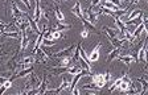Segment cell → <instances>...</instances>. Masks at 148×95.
I'll use <instances>...</instances> for the list:
<instances>
[{"instance_id":"obj_1","label":"cell","mask_w":148,"mask_h":95,"mask_svg":"<svg viewBox=\"0 0 148 95\" xmlns=\"http://www.w3.org/2000/svg\"><path fill=\"white\" fill-rule=\"evenodd\" d=\"M90 77H91L92 83H94V85L101 90L102 87H105L106 85L110 82L111 74H110V71H107L106 74H92V75H90Z\"/></svg>"},{"instance_id":"obj_18","label":"cell","mask_w":148,"mask_h":95,"mask_svg":"<svg viewBox=\"0 0 148 95\" xmlns=\"http://www.w3.org/2000/svg\"><path fill=\"white\" fill-rule=\"evenodd\" d=\"M110 41H111V44H112V46H114V48L120 49V48L123 46V44L126 42V38H124V40H119L118 37H115V38H110Z\"/></svg>"},{"instance_id":"obj_25","label":"cell","mask_w":148,"mask_h":95,"mask_svg":"<svg viewBox=\"0 0 148 95\" xmlns=\"http://www.w3.org/2000/svg\"><path fill=\"white\" fill-rule=\"evenodd\" d=\"M118 55H119V49L118 48H114V50H111L110 52V54H108V58H107V61L108 62H111L114 58H116Z\"/></svg>"},{"instance_id":"obj_2","label":"cell","mask_w":148,"mask_h":95,"mask_svg":"<svg viewBox=\"0 0 148 95\" xmlns=\"http://www.w3.org/2000/svg\"><path fill=\"white\" fill-rule=\"evenodd\" d=\"M75 48H77V46L71 45V46H69V48H66V49H61V50H58V52H56L54 54H52V57H57V58H62V57H66V55H71V57H73V53H74V50H75Z\"/></svg>"},{"instance_id":"obj_27","label":"cell","mask_w":148,"mask_h":95,"mask_svg":"<svg viewBox=\"0 0 148 95\" xmlns=\"http://www.w3.org/2000/svg\"><path fill=\"white\" fill-rule=\"evenodd\" d=\"M41 44L42 45H46V46H52V45H54V40H50V38H44V36H42V41H41Z\"/></svg>"},{"instance_id":"obj_9","label":"cell","mask_w":148,"mask_h":95,"mask_svg":"<svg viewBox=\"0 0 148 95\" xmlns=\"http://www.w3.org/2000/svg\"><path fill=\"white\" fill-rule=\"evenodd\" d=\"M11 8H12V12H11V16H12L13 18H17V17H21V16H25V12H24V11H21V9L18 8V7L16 5L15 3L11 4Z\"/></svg>"},{"instance_id":"obj_4","label":"cell","mask_w":148,"mask_h":95,"mask_svg":"<svg viewBox=\"0 0 148 95\" xmlns=\"http://www.w3.org/2000/svg\"><path fill=\"white\" fill-rule=\"evenodd\" d=\"M131 85H132V82H131V79L127 77V74H126V75L123 77V79H122V82L119 83L118 89H119L120 91H123V92H128V90L131 89Z\"/></svg>"},{"instance_id":"obj_6","label":"cell","mask_w":148,"mask_h":95,"mask_svg":"<svg viewBox=\"0 0 148 95\" xmlns=\"http://www.w3.org/2000/svg\"><path fill=\"white\" fill-rule=\"evenodd\" d=\"M99 52H101V44H98V45L92 49V52L89 54V57H87V59H89V62H95L99 59Z\"/></svg>"},{"instance_id":"obj_24","label":"cell","mask_w":148,"mask_h":95,"mask_svg":"<svg viewBox=\"0 0 148 95\" xmlns=\"http://www.w3.org/2000/svg\"><path fill=\"white\" fill-rule=\"evenodd\" d=\"M124 75H126V73H123V75H122V77L120 78H118V79H115L114 82H112V85H111L110 86V91H114L115 89H118V86H119V83L122 82V79H123V77Z\"/></svg>"},{"instance_id":"obj_32","label":"cell","mask_w":148,"mask_h":95,"mask_svg":"<svg viewBox=\"0 0 148 95\" xmlns=\"http://www.w3.org/2000/svg\"><path fill=\"white\" fill-rule=\"evenodd\" d=\"M54 3L56 4H60V3H61V0H54Z\"/></svg>"},{"instance_id":"obj_23","label":"cell","mask_w":148,"mask_h":95,"mask_svg":"<svg viewBox=\"0 0 148 95\" xmlns=\"http://www.w3.org/2000/svg\"><path fill=\"white\" fill-rule=\"evenodd\" d=\"M54 13H56V18H57V21L64 23L65 16H64V13L61 12V9H60L58 7H56V8H54Z\"/></svg>"},{"instance_id":"obj_30","label":"cell","mask_w":148,"mask_h":95,"mask_svg":"<svg viewBox=\"0 0 148 95\" xmlns=\"http://www.w3.org/2000/svg\"><path fill=\"white\" fill-rule=\"evenodd\" d=\"M99 3H101V0H92V1H91V5H90V9H92L95 5H98Z\"/></svg>"},{"instance_id":"obj_34","label":"cell","mask_w":148,"mask_h":95,"mask_svg":"<svg viewBox=\"0 0 148 95\" xmlns=\"http://www.w3.org/2000/svg\"><path fill=\"white\" fill-rule=\"evenodd\" d=\"M116 1H118V3H119V0H116Z\"/></svg>"},{"instance_id":"obj_33","label":"cell","mask_w":148,"mask_h":95,"mask_svg":"<svg viewBox=\"0 0 148 95\" xmlns=\"http://www.w3.org/2000/svg\"><path fill=\"white\" fill-rule=\"evenodd\" d=\"M3 58H4V55H1V57H0V64H1V61H3Z\"/></svg>"},{"instance_id":"obj_3","label":"cell","mask_w":148,"mask_h":95,"mask_svg":"<svg viewBox=\"0 0 148 95\" xmlns=\"http://www.w3.org/2000/svg\"><path fill=\"white\" fill-rule=\"evenodd\" d=\"M147 42H143L142 44V46H140V49L138 50V54L135 55V58H136V61H142L143 64H147V57H145V55H147Z\"/></svg>"},{"instance_id":"obj_10","label":"cell","mask_w":148,"mask_h":95,"mask_svg":"<svg viewBox=\"0 0 148 95\" xmlns=\"http://www.w3.org/2000/svg\"><path fill=\"white\" fill-rule=\"evenodd\" d=\"M70 87V81L66 77H62V82H61V86L58 87V89L56 90H48V91H53V92H61L62 90H66Z\"/></svg>"},{"instance_id":"obj_31","label":"cell","mask_w":148,"mask_h":95,"mask_svg":"<svg viewBox=\"0 0 148 95\" xmlns=\"http://www.w3.org/2000/svg\"><path fill=\"white\" fill-rule=\"evenodd\" d=\"M71 92H73V94H75V95H78V94H79V90H78L77 86H75V87H73V89H71Z\"/></svg>"},{"instance_id":"obj_16","label":"cell","mask_w":148,"mask_h":95,"mask_svg":"<svg viewBox=\"0 0 148 95\" xmlns=\"http://www.w3.org/2000/svg\"><path fill=\"white\" fill-rule=\"evenodd\" d=\"M11 86H12V79H11V78L4 81V82L0 85V95L4 94V91H5V90H8Z\"/></svg>"},{"instance_id":"obj_21","label":"cell","mask_w":148,"mask_h":95,"mask_svg":"<svg viewBox=\"0 0 148 95\" xmlns=\"http://www.w3.org/2000/svg\"><path fill=\"white\" fill-rule=\"evenodd\" d=\"M143 15V11L142 9H134L132 12L128 15V17H127V21H130V20H132V18H136L139 17V16H142ZM124 23V21H123Z\"/></svg>"},{"instance_id":"obj_19","label":"cell","mask_w":148,"mask_h":95,"mask_svg":"<svg viewBox=\"0 0 148 95\" xmlns=\"http://www.w3.org/2000/svg\"><path fill=\"white\" fill-rule=\"evenodd\" d=\"M36 53H37V54H38V57H40V59H41V61H42V62H46V61H48V59H49V57H50L49 54H46V53L44 52V50H42V48H41V46H40V48H38V49L36 50Z\"/></svg>"},{"instance_id":"obj_35","label":"cell","mask_w":148,"mask_h":95,"mask_svg":"<svg viewBox=\"0 0 148 95\" xmlns=\"http://www.w3.org/2000/svg\"><path fill=\"white\" fill-rule=\"evenodd\" d=\"M66 1H68V0H66Z\"/></svg>"},{"instance_id":"obj_14","label":"cell","mask_w":148,"mask_h":95,"mask_svg":"<svg viewBox=\"0 0 148 95\" xmlns=\"http://www.w3.org/2000/svg\"><path fill=\"white\" fill-rule=\"evenodd\" d=\"M20 36H21V44H20V49L24 50L25 48L28 46V44H29V38H28L27 32H25V31H20Z\"/></svg>"},{"instance_id":"obj_29","label":"cell","mask_w":148,"mask_h":95,"mask_svg":"<svg viewBox=\"0 0 148 95\" xmlns=\"http://www.w3.org/2000/svg\"><path fill=\"white\" fill-rule=\"evenodd\" d=\"M20 1L25 4V7H27V9H31V0H20Z\"/></svg>"},{"instance_id":"obj_17","label":"cell","mask_w":148,"mask_h":95,"mask_svg":"<svg viewBox=\"0 0 148 95\" xmlns=\"http://www.w3.org/2000/svg\"><path fill=\"white\" fill-rule=\"evenodd\" d=\"M48 79H46V77L42 78V81L40 82V85H38V87H37V90H38V92L40 94H44V92H46V90H48Z\"/></svg>"},{"instance_id":"obj_8","label":"cell","mask_w":148,"mask_h":95,"mask_svg":"<svg viewBox=\"0 0 148 95\" xmlns=\"http://www.w3.org/2000/svg\"><path fill=\"white\" fill-rule=\"evenodd\" d=\"M34 61H36L34 54L27 55V57H24V58L21 59V68H29V66H32V65L34 64Z\"/></svg>"},{"instance_id":"obj_5","label":"cell","mask_w":148,"mask_h":95,"mask_svg":"<svg viewBox=\"0 0 148 95\" xmlns=\"http://www.w3.org/2000/svg\"><path fill=\"white\" fill-rule=\"evenodd\" d=\"M102 8H105V9H110V11H112V12H118V11H122V8L120 5H118V4L112 3L111 0H105V3L102 4Z\"/></svg>"},{"instance_id":"obj_13","label":"cell","mask_w":148,"mask_h":95,"mask_svg":"<svg viewBox=\"0 0 148 95\" xmlns=\"http://www.w3.org/2000/svg\"><path fill=\"white\" fill-rule=\"evenodd\" d=\"M103 32H106V34H107L110 38H115V37H118V34L120 33L119 29H112V28H108V27H105L103 28Z\"/></svg>"},{"instance_id":"obj_12","label":"cell","mask_w":148,"mask_h":95,"mask_svg":"<svg viewBox=\"0 0 148 95\" xmlns=\"http://www.w3.org/2000/svg\"><path fill=\"white\" fill-rule=\"evenodd\" d=\"M34 3H36V11L33 13V20L36 23H40V16H41V3L40 0H34Z\"/></svg>"},{"instance_id":"obj_15","label":"cell","mask_w":148,"mask_h":95,"mask_svg":"<svg viewBox=\"0 0 148 95\" xmlns=\"http://www.w3.org/2000/svg\"><path fill=\"white\" fill-rule=\"evenodd\" d=\"M73 59V57L71 55H66V57H62L61 61H60V64L57 65L58 68H69L70 66V61Z\"/></svg>"},{"instance_id":"obj_7","label":"cell","mask_w":148,"mask_h":95,"mask_svg":"<svg viewBox=\"0 0 148 95\" xmlns=\"http://www.w3.org/2000/svg\"><path fill=\"white\" fill-rule=\"evenodd\" d=\"M116 58L119 59V61H123L126 65H130V64H132V62H135V61H136L135 55H132V54H127V53H126L124 55H123V54H120V53H119V55H118Z\"/></svg>"},{"instance_id":"obj_20","label":"cell","mask_w":148,"mask_h":95,"mask_svg":"<svg viewBox=\"0 0 148 95\" xmlns=\"http://www.w3.org/2000/svg\"><path fill=\"white\" fill-rule=\"evenodd\" d=\"M82 70V68H81L79 65H74V66H69L68 69H66V73L68 74H73V75H75L77 73H79V71Z\"/></svg>"},{"instance_id":"obj_11","label":"cell","mask_w":148,"mask_h":95,"mask_svg":"<svg viewBox=\"0 0 148 95\" xmlns=\"http://www.w3.org/2000/svg\"><path fill=\"white\" fill-rule=\"evenodd\" d=\"M71 13H73L74 16H77L78 18H81V20L83 21V17H82V7H81L79 1H77V3H75V5L71 8Z\"/></svg>"},{"instance_id":"obj_28","label":"cell","mask_w":148,"mask_h":95,"mask_svg":"<svg viewBox=\"0 0 148 95\" xmlns=\"http://www.w3.org/2000/svg\"><path fill=\"white\" fill-rule=\"evenodd\" d=\"M81 36H82V37H85V38H86V37L89 36V28H87V27H83L82 32H81Z\"/></svg>"},{"instance_id":"obj_26","label":"cell","mask_w":148,"mask_h":95,"mask_svg":"<svg viewBox=\"0 0 148 95\" xmlns=\"http://www.w3.org/2000/svg\"><path fill=\"white\" fill-rule=\"evenodd\" d=\"M49 38L50 40H60L61 38V32L60 31H50V34H49Z\"/></svg>"},{"instance_id":"obj_22","label":"cell","mask_w":148,"mask_h":95,"mask_svg":"<svg viewBox=\"0 0 148 95\" xmlns=\"http://www.w3.org/2000/svg\"><path fill=\"white\" fill-rule=\"evenodd\" d=\"M68 29H70V25L69 24H65V23H61V21H57L56 23V31H68Z\"/></svg>"}]
</instances>
